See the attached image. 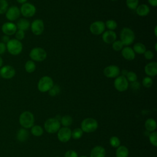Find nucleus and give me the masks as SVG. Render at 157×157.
<instances>
[{
    "label": "nucleus",
    "mask_w": 157,
    "mask_h": 157,
    "mask_svg": "<svg viewBox=\"0 0 157 157\" xmlns=\"http://www.w3.org/2000/svg\"><path fill=\"white\" fill-rule=\"evenodd\" d=\"M120 41L123 45L128 46L132 44L135 39L134 31L128 27L123 28L120 32Z\"/></svg>",
    "instance_id": "f257e3e1"
},
{
    "label": "nucleus",
    "mask_w": 157,
    "mask_h": 157,
    "mask_svg": "<svg viewBox=\"0 0 157 157\" xmlns=\"http://www.w3.org/2000/svg\"><path fill=\"white\" fill-rule=\"evenodd\" d=\"M6 48L10 55L16 56L22 52L23 44L20 40L16 39H12L6 44Z\"/></svg>",
    "instance_id": "f03ea898"
},
{
    "label": "nucleus",
    "mask_w": 157,
    "mask_h": 157,
    "mask_svg": "<svg viewBox=\"0 0 157 157\" xmlns=\"http://www.w3.org/2000/svg\"><path fill=\"white\" fill-rule=\"evenodd\" d=\"M19 123L23 128L28 129L31 128L34 123L33 114L29 111H25L22 112L19 117Z\"/></svg>",
    "instance_id": "7ed1b4c3"
},
{
    "label": "nucleus",
    "mask_w": 157,
    "mask_h": 157,
    "mask_svg": "<svg viewBox=\"0 0 157 157\" xmlns=\"http://www.w3.org/2000/svg\"><path fill=\"white\" fill-rule=\"evenodd\" d=\"M98 128V121L93 118H86L81 123V129L83 132L91 133L95 131Z\"/></svg>",
    "instance_id": "20e7f679"
},
{
    "label": "nucleus",
    "mask_w": 157,
    "mask_h": 157,
    "mask_svg": "<svg viewBox=\"0 0 157 157\" xmlns=\"http://www.w3.org/2000/svg\"><path fill=\"white\" fill-rule=\"evenodd\" d=\"M53 79L47 75L44 76L40 78L37 83V89L42 93L48 91L53 86Z\"/></svg>",
    "instance_id": "39448f33"
},
{
    "label": "nucleus",
    "mask_w": 157,
    "mask_h": 157,
    "mask_svg": "<svg viewBox=\"0 0 157 157\" xmlns=\"http://www.w3.org/2000/svg\"><path fill=\"white\" fill-rule=\"evenodd\" d=\"M61 123L59 121L55 118H50L47 119L44 123L45 130L50 134H54L57 132L60 129Z\"/></svg>",
    "instance_id": "423d86ee"
},
{
    "label": "nucleus",
    "mask_w": 157,
    "mask_h": 157,
    "mask_svg": "<svg viewBox=\"0 0 157 157\" xmlns=\"http://www.w3.org/2000/svg\"><path fill=\"white\" fill-rule=\"evenodd\" d=\"M29 55L33 61L41 62L46 59L47 52L41 47H34L31 49Z\"/></svg>",
    "instance_id": "0eeeda50"
},
{
    "label": "nucleus",
    "mask_w": 157,
    "mask_h": 157,
    "mask_svg": "<svg viewBox=\"0 0 157 157\" xmlns=\"http://www.w3.org/2000/svg\"><path fill=\"white\" fill-rule=\"evenodd\" d=\"M21 14L26 18L32 17L36 12V7L31 3L25 2L21 5L20 9Z\"/></svg>",
    "instance_id": "6e6552de"
},
{
    "label": "nucleus",
    "mask_w": 157,
    "mask_h": 157,
    "mask_svg": "<svg viewBox=\"0 0 157 157\" xmlns=\"http://www.w3.org/2000/svg\"><path fill=\"white\" fill-rule=\"evenodd\" d=\"M113 85L115 88L120 92L126 91L129 86L128 81L126 77L123 75H118L117 77H116L114 80Z\"/></svg>",
    "instance_id": "1a4fd4ad"
},
{
    "label": "nucleus",
    "mask_w": 157,
    "mask_h": 157,
    "mask_svg": "<svg viewBox=\"0 0 157 157\" xmlns=\"http://www.w3.org/2000/svg\"><path fill=\"white\" fill-rule=\"evenodd\" d=\"M20 9L16 6H12L9 7L5 13L6 18L9 21H13L17 20L20 16Z\"/></svg>",
    "instance_id": "9d476101"
},
{
    "label": "nucleus",
    "mask_w": 157,
    "mask_h": 157,
    "mask_svg": "<svg viewBox=\"0 0 157 157\" xmlns=\"http://www.w3.org/2000/svg\"><path fill=\"white\" fill-rule=\"evenodd\" d=\"M16 74L15 68L10 65H5L0 68V77L4 79H10Z\"/></svg>",
    "instance_id": "9b49d317"
},
{
    "label": "nucleus",
    "mask_w": 157,
    "mask_h": 157,
    "mask_svg": "<svg viewBox=\"0 0 157 157\" xmlns=\"http://www.w3.org/2000/svg\"><path fill=\"white\" fill-rule=\"evenodd\" d=\"M71 132L72 131L68 127L60 128L57 132L58 139L63 143L68 142L71 138Z\"/></svg>",
    "instance_id": "f8f14e48"
},
{
    "label": "nucleus",
    "mask_w": 157,
    "mask_h": 157,
    "mask_svg": "<svg viewBox=\"0 0 157 157\" xmlns=\"http://www.w3.org/2000/svg\"><path fill=\"white\" fill-rule=\"evenodd\" d=\"M30 28L32 33L36 36L40 35L44 30V21L40 19H36L31 23Z\"/></svg>",
    "instance_id": "ddd939ff"
},
{
    "label": "nucleus",
    "mask_w": 157,
    "mask_h": 157,
    "mask_svg": "<svg viewBox=\"0 0 157 157\" xmlns=\"http://www.w3.org/2000/svg\"><path fill=\"white\" fill-rule=\"evenodd\" d=\"M105 28V23L103 21L99 20L93 22L90 26V32L94 35H99L103 33Z\"/></svg>",
    "instance_id": "4468645a"
},
{
    "label": "nucleus",
    "mask_w": 157,
    "mask_h": 157,
    "mask_svg": "<svg viewBox=\"0 0 157 157\" xmlns=\"http://www.w3.org/2000/svg\"><path fill=\"white\" fill-rule=\"evenodd\" d=\"M103 72L106 77L112 78L117 77L120 73V70L116 65H110L104 68Z\"/></svg>",
    "instance_id": "2eb2a0df"
},
{
    "label": "nucleus",
    "mask_w": 157,
    "mask_h": 157,
    "mask_svg": "<svg viewBox=\"0 0 157 157\" xmlns=\"http://www.w3.org/2000/svg\"><path fill=\"white\" fill-rule=\"evenodd\" d=\"M17 30V28L16 24L13 22L8 21L5 22L2 24L1 26V31L4 33V35H7L8 36H12L15 34Z\"/></svg>",
    "instance_id": "dca6fc26"
},
{
    "label": "nucleus",
    "mask_w": 157,
    "mask_h": 157,
    "mask_svg": "<svg viewBox=\"0 0 157 157\" xmlns=\"http://www.w3.org/2000/svg\"><path fill=\"white\" fill-rule=\"evenodd\" d=\"M145 74L148 77H155L157 74V63L150 62L145 65L144 67Z\"/></svg>",
    "instance_id": "f3484780"
},
{
    "label": "nucleus",
    "mask_w": 157,
    "mask_h": 157,
    "mask_svg": "<svg viewBox=\"0 0 157 157\" xmlns=\"http://www.w3.org/2000/svg\"><path fill=\"white\" fill-rule=\"evenodd\" d=\"M102 39L106 44H112L115 40H116L117 34L113 31H106L103 33Z\"/></svg>",
    "instance_id": "a211bd4d"
},
{
    "label": "nucleus",
    "mask_w": 157,
    "mask_h": 157,
    "mask_svg": "<svg viewBox=\"0 0 157 157\" xmlns=\"http://www.w3.org/2000/svg\"><path fill=\"white\" fill-rule=\"evenodd\" d=\"M121 51V55L126 60L131 61L135 58L136 54L134 52L133 49L130 47H124L122 48Z\"/></svg>",
    "instance_id": "6ab92c4d"
},
{
    "label": "nucleus",
    "mask_w": 157,
    "mask_h": 157,
    "mask_svg": "<svg viewBox=\"0 0 157 157\" xmlns=\"http://www.w3.org/2000/svg\"><path fill=\"white\" fill-rule=\"evenodd\" d=\"M105 150L100 145L94 147L90 152V157H105Z\"/></svg>",
    "instance_id": "aec40b11"
},
{
    "label": "nucleus",
    "mask_w": 157,
    "mask_h": 157,
    "mask_svg": "<svg viewBox=\"0 0 157 157\" xmlns=\"http://www.w3.org/2000/svg\"><path fill=\"white\" fill-rule=\"evenodd\" d=\"M30 23L29 21L26 18H20L18 20L16 26L17 28V29H20L23 31L28 30L30 27Z\"/></svg>",
    "instance_id": "412c9836"
},
{
    "label": "nucleus",
    "mask_w": 157,
    "mask_h": 157,
    "mask_svg": "<svg viewBox=\"0 0 157 157\" xmlns=\"http://www.w3.org/2000/svg\"><path fill=\"white\" fill-rule=\"evenodd\" d=\"M136 13L140 17H145L150 13V8L147 4H140L136 9Z\"/></svg>",
    "instance_id": "4be33fe9"
},
{
    "label": "nucleus",
    "mask_w": 157,
    "mask_h": 157,
    "mask_svg": "<svg viewBox=\"0 0 157 157\" xmlns=\"http://www.w3.org/2000/svg\"><path fill=\"white\" fill-rule=\"evenodd\" d=\"M29 137L28 131L25 128L20 129L17 133V139L20 142L26 141Z\"/></svg>",
    "instance_id": "5701e85b"
},
{
    "label": "nucleus",
    "mask_w": 157,
    "mask_h": 157,
    "mask_svg": "<svg viewBox=\"0 0 157 157\" xmlns=\"http://www.w3.org/2000/svg\"><path fill=\"white\" fill-rule=\"evenodd\" d=\"M116 157H128L129 150L124 145H120L117 147L116 153Z\"/></svg>",
    "instance_id": "b1692460"
},
{
    "label": "nucleus",
    "mask_w": 157,
    "mask_h": 157,
    "mask_svg": "<svg viewBox=\"0 0 157 157\" xmlns=\"http://www.w3.org/2000/svg\"><path fill=\"white\" fill-rule=\"evenodd\" d=\"M145 129L150 132H153L156 129V122L153 118H148L145 122Z\"/></svg>",
    "instance_id": "393cba45"
},
{
    "label": "nucleus",
    "mask_w": 157,
    "mask_h": 157,
    "mask_svg": "<svg viewBox=\"0 0 157 157\" xmlns=\"http://www.w3.org/2000/svg\"><path fill=\"white\" fill-rule=\"evenodd\" d=\"M132 49H133L134 52H135V53H136L139 54V55L144 54V52L147 50L145 45L144 44L141 43V42L136 43L134 45Z\"/></svg>",
    "instance_id": "a878e982"
},
{
    "label": "nucleus",
    "mask_w": 157,
    "mask_h": 157,
    "mask_svg": "<svg viewBox=\"0 0 157 157\" xmlns=\"http://www.w3.org/2000/svg\"><path fill=\"white\" fill-rule=\"evenodd\" d=\"M31 132L33 136H34L36 137H39L43 134L44 129L40 126H39V125L34 126L33 125L31 127Z\"/></svg>",
    "instance_id": "bb28decb"
},
{
    "label": "nucleus",
    "mask_w": 157,
    "mask_h": 157,
    "mask_svg": "<svg viewBox=\"0 0 157 157\" xmlns=\"http://www.w3.org/2000/svg\"><path fill=\"white\" fill-rule=\"evenodd\" d=\"M36 68V64L33 60H28L25 63V69L28 73H33Z\"/></svg>",
    "instance_id": "cd10ccee"
},
{
    "label": "nucleus",
    "mask_w": 157,
    "mask_h": 157,
    "mask_svg": "<svg viewBox=\"0 0 157 157\" xmlns=\"http://www.w3.org/2000/svg\"><path fill=\"white\" fill-rule=\"evenodd\" d=\"M72 123V118L70 115H65L61 119V124L63 127H68Z\"/></svg>",
    "instance_id": "c85d7f7f"
},
{
    "label": "nucleus",
    "mask_w": 157,
    "mask_h": 157,
    "mask_svg": "<svg viewBox=\"0 0 157 157\" xmlns=\"http://www.w3.org/2000/svg\"><path fill=\"white\" fill-rule=\"evenodd\" d=\"M83 134V132L82 130V129L79 128H75L71 132V137L76 140L79 139L82 137Z\"/></svg>",
    "instance_id": "c756f323"
},
{
    "label": "nucleus",
    "mask_w": 157,
    "mask_h": 157,
    "mask_svg": "<svg viewBox=\"0 0 157 157\" xmlns=\"http://www.w3.org/2000/svg\"><path fill=\"white\" fill-rule=\"evenodd\" d=\"M8 8V2L6 0H0V15L5 14Z\"/></svg>",
    "instance_id": "7c9ffc66"
},
{
    "label": "nucleus",
    "mask_w": 157,
    "mask_h": 157,
    "mask_svg": "<svg viewBox=\"0 0 157 157\" xmlns=\"http://www.w3.org/2000/svg\"><path fill=\"white\" fill-rule=\"evenodd\" d=\"M127 7L131 10H136L139 6V0H126Z\"/></svg>",
    "instance_id": "2f4dec72"
},
{
    "label": "nucleus",
    "mask_w": 157,
    "mask_h": 157,
    "mask_svg": "<svg viewBox=\"0 0 157 157\" xmlns=\"http://www.w3.org/2000/svg\"><path fill=\"white\" fill-rule=\"evenodd\" d=\"M109 142L110 145L113 148H117L120 145V140L117 136H112L110 138Z\"/></svg>",
    "instance_id": "473e14b6"
},
{
    "label": "nucleus",
    "mask_w": 157,
    "mask_h": 157,
    "mask_svg": "<svg viewBox=\"0 0 157 157\" xmlns=\"http://www.w3.org/2000/svg\"><path fill=\"white\" fill-rule=\"evenodd\" d=\"M125 77L128 80V81L130 82L131 83L137 81V74L133 71H128Z\"/></svg>",
    "instance_id": "72a5a7b5"
},
{
    "label": "nucleus",
    "mask_w": 157,
    "mask_h": 157,
    "mask_svg": "<svg viewBox=\"0 0 157 157\" xmlns=\"http://www.w3.org/2000/svg\"><path fill=\"white\" fill-rule=\"evenodd\" d=\"M105 26L106 28H107L109 30L113 31L117 27V22L113 20H109L106 21L105 23Z\"/></svg>",
    "instance_id": "f704fd0d"
},
{
    "label": "nucleus",
    "mask_w": 157,
    "mask_h": 157,
    "mask_svg": "<svg viewBox=\"0 0 157 157\" xmlns=\"http://www.w3.org/2000/svg\"><path fill=\"white\" fill-rule=\"evenodd\" d=\"M149 141L152 145L154 147L157 146V132L153 131L149 135Z\"/></svg>",
    "instance_id": "c9c22d12"
},
{
    "label": "nucleus",
    "mask_w": 157,
    "mask_h": 157,
    "mask_svg": "<svg viewBox=\"0 0 157 157\" xmlns=\"http://www.w3.org/2000/svg\"><path fill=\"white\" fill-rule=\"evenodd\" d=\"M123 46L124 45L120 40H116L112 43V48L116 52L121 50L122 48H123Z\"/></svg>",
    "instance_id": "e433bc0d"
},
{
    "label": "nucleus",
    "mask_w": 157,
    "mask_h": 157,
    "mask_svg": "<svg viewBox=\"0 0 157 157\" xmlns=\"http://www.w3.org/2000/svg\"><path fill=\"white\" fill-rule=\"evenodd\" d=\"M142 85L145 88H150L153 85V80L150 77L147 76L142 80Z\"/></svg>",
    "instance_id": "4c0bfd02"
},
{
    "label": "nucleus",
    "mask_w": 157,
    "mask_h": 157,
    "mask_svg": "<svg viewBox=\"0 0 157 157\" xmlns=\"http://www.w3.org/2000/svg\"><path fill=\"white\" fill-rule=\"evenodd\" d=\"M60 91V88L59 87L58 85H54L52 86V88L48 91V94L51 96H55L56 94H58Z\"/></svg>",
    "instance_id": "58836bf2"
},
{
    "label": "nucleus",
    "mask_w": 157,
    "mask_h": 157,
    "mask_svg": "<svg viewBox=\"0 0 157 157\" xmlns=\"http://www.w3.org/2000/svg\"><path fill=\"white\" fill-rule=\"evenodd\" d=\"M15 36L16 39L20 41L25 38V31L20 30V29H17L16 33H15Z\"/></svg>",
    "instance_id": "ea45409f"
},
{
    "label": "nucleus",
    "mask_w": 157,
    "mask_h": 157,
    "mask_svg": "<svg viewBox=\"0 0 157 157\" xmlns=\"http://www.w3.org/2000/svg\"><path fill=\"white\" fill-rule=\"evenodd\" d=\"M144 57L145 59H148V60H150L151 59L153 58L154 57V53L151 51V50H146L144 53Z\"/></svg>",
    "instance_id": "a19ab883"
},
{
    "label": "nucleus",
    "mask_w": 157,
    "mask_h": 157,
    "mask_svg": "<svg viewBox=\"0 0 157 157\" xmlns=\"http://www.w3.org/2000/svg\"><path fill=\"white\" fill-rule=\"evenodd\" d=\"M64 157H78V154L75 151L70 150L65 153Z\"/></svg>",
    "instance_id": "79ce46f5"
},
{
    "label": "nucleus",
    "mask_w": 157,
    "mask_h": 157,
    "mask_svg": "<svg viewBox=\"0 0 157 157\" xmlns=\"http://www.w3.org/2000/svg\"><path fill=\"white\" fill-rule=\"evenodd\" d=\"M6 44L2 42H0V55L4 54L6 52Z\"/></svg>",
    "instance_id": "37998d69"
},
{
    "label": "nucleus",
    "mask_w": 157,
    "mask_h": 157,
    "mask_svg": "<svg viewBox=\"0 0 157 157\" xmlns=\"http://www.w3.org/2000/svg\"><path fill=\"white\" fill-rule=\"evenodd\" d=\"M131 86L132 88H133L134 90H137L140 88V83L137 81H135L134 82H131Z\"/></svg>",
    "instance_id": "c03bdc74"
},
{
    "label": "nucleus",
    "mask_w": 157,
    "mask_h": 157,
    "mask_svg": "<svg viewBox=\"0 0 157 157\" xmlns=\"http://www.w3.org/2000/svg\"><path fill=\"white\" fill-rule=\"evenodd\" d=\"M10 37H9V36H7V35H4V36H2V37H1V42H3V43H4V44H7L8 42H9V40H10Z\"/></svg>",
    "instance_id": "a18cd8bd"
},
{
    "label": "nucleus",
    "mask_w": 157,
    "mask_h": 157,
    "mask_svg": "<svg viewBox=\"0 0 157 157\" xmlns=\"http://www.w3.org/2000/svg\"><path fill=\"white\" fill-rule=\"evenodd\" d=\"M148 1L153 7H156L157 6V0H148Z\"/></svg>",
    "instance_id": "49530a36"
},
{
    "label": "nucleus",
    "mask_w": 157,
    "mask_h": 157,
    "mask_svg": "<svg viewBox=\"0 0 157 157\" xmlns=\"http://www.w3.org/2000/svg\"><path fill=\"white\" fill-rule=\"evenodd\" d=\"M16 1H17V2H18L19 4H21L26 2V1H27V0H16Z\"/></svg>",
    "instance_id": "de8ad7c7"
},
{
    "label": "nucleus",
    "mask_w": 157,
    "mask_h": 157,
    "mask_svg": "<svg viewBox=\"0 0 157 157\" xmlns=\"http://www.w3.org/2000/svg\"><path fill=\"white\" fill-rule=\"evenodd\" d=\"M2 64H3V59L0 55V68L2 66Z\"/></svg>",
    "instance_id": "09e8293b"
},
{
    "label": "nucleus",
    "mask_w": 157,
    "mask_h": 157,
    "mask_svg": "<svg viewBox=\"0 0 157 157\" xmlns=\"http://www.w3.org/2000/svg\"><path fill=\"white\" fill-rule=\"evenodd\" d=\"M127 72H128V71H126V70H125V69L123 70V71H122V74H123L122 75H123V76H126V75Z\"/></svg>",
    "instance_id": "8fccbe9b"
},
{
    "label": "nucleus",
    "mask_w": 157,
    "mask_h": 157,
    "mask_svg": "<svg viewBox=\"0 0 157 157\" xmlns=\"http://www.w3.org/2000/svg\"><path fill=\"white\" fill-rule=\"evenodd\" d=\"M156 29H157V26H155V29H154V33H155V36H157V31H156Z\"/></svg>",
    "instance_id": "3c124183"
},
{
    "label": "nucleus",
    "mask_w": 157,
    "mask_h": 157,
    "mask_svg": "<svg viewBox=\"0 0 157 157\" xmlns=\"http://www.w3.org/2000/svg\"><path fill=\"white\" fill-rule=\"evenodd\" d=\"M155 51H157V44L156 43L155 44Z\"/></svg>",
    "instance_id": "603ef678"
},
{
    "label": "nucleus",
    "mask_w": 157,
    "mask_h": 157,
    "mask_svg": "<svg viewBox=\"0 0 157 157\" xmlns=\"http://www.w3.org/2000/svg\"><path fill=\"white\" fill-rule=\"evenodd\" d=\"M80 157H88V156H85V155H82V156H80Z\"/></svg>",
    "instance_id": "864d4df0"
},
{
    "label": "nucleus",
    "mask_w": 157,
    "mask_h": 157,
    "mask_svg": "<svg viewBox=\"0 0 157 157\" xmlns=\"http://www.w3.org/2000/svg\"><path fill=\"white\" fill-rule=\"evenodd\" d=\"M111 1H117V0H111Z\"/></svg>",
    "instance_id": "5fc2aeb1"
},
{
    "label": "nucleus",
    "mask_w": 157,
    "mask_h": 157,
    "mask_svg": "<svg viewBox=\"0 0 157 157\" xmlns=\"http://www.w3.org/2000/svg\"><path fill=\"white\" fill-rule=\"evenodd\" d=\"M55 157H59V156H55Z\"/></svg>",
    "instance_id": "6e6d98bb"
},
{
    "label": "nucleus",
    "mask_w": 157,
    "mask_h": 157,
    "mask_svg": "<svg viewBox=\"0 0 157 157\" xmlns=\"http://www.w3.org/2000/svg\"><path fill=\"white\" fill-rule=\"evenodd\" d=\"M0 78H1V77H0Z\"/></svg>",
    "instance_id": "4d7b16f0"
}]
</instances>
